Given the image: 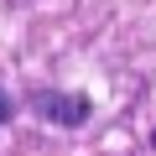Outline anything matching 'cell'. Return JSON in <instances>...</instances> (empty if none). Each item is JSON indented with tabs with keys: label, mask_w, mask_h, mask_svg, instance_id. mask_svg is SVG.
Segmentation results:
<instances>
[{
	"label": "cell",
	"mask_w": 156,
	"mask_h": 156,
	"mask_svg": "<svg viewBox=\"0 0 156 156\" xmlns=\"http://www.w3.org/2000/svg\"><path fill=\"white\" fill-rule=\"evenodd\" d=\"M37 109L47 115V120H62V125H83L89 120V99H52V94H37Z\"/></svg>",
	"instance_id": "cell-1"
},
{
	"label": "cell",
	"mask_w": 156,
	"mask_h": 156,
	"mask_svg": "<svg viewBox=\"0 0 156 156\" xmlns=\"http://www.w3.org/2000/svg\"><path fill=\"white\" fill-rule=\"evenodd\" d=\"M0 120H5V94H0Z\"/></svg>",
	"instance_id": "cell-2"
}]
</instances>
